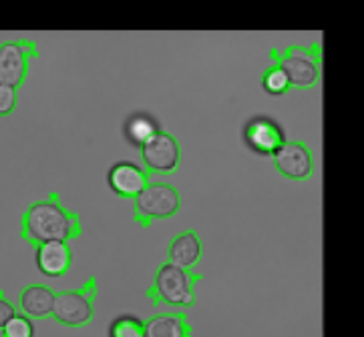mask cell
<instances>
[{
	"instance_id": "obj_13",
	"label": "cell",
	"mask_w": 364,
	"mask_h": 337,
	"mask_svg": "<svg viewBox=\"0 0 364 337\" xmlns=\"http://www.w3.org/2000/svg\"><path fill=\"white\" fill-rule=\"evenodd\" d=\"M73 265V251L67 241H48L36 247V267L47 277H63Z\"/></svg>"
},
{
	"instance_id": "obj_18",
	"label": "cell",
	"mask_w": 364,
	"mask_h": 337,
	"mask_svg": "<svg viewBox=\"0 0 364 337\" xmlns=\"http://www.w3.org/2000/svg\"><path fill=\"white\" fill-rule=\"evenodd\" d=\"M35 324L31 317L23 314L12 315L6 321V326L2 327V337H35Z\"/></svg>"
},
{
	"instance_id": "obj_7",
	"label": "cell",
	"mask_w": 364,
	"mask_h": 337,
	"mask_svg": "<svg viewBox=\"0 0 364 337\" xmlns=\"http://www.w3.org/2000/svg\"><path fill=\"white\" fill-rule=\"evenodd\" d=\"M38 57L36 43L31 38L6 40L0 45V84L21 89L28 77L31 58Z\"/></svg>"
},
{
	"instance_id": "obj_5",
	"label": "cell",
	"mask_w": 364,
	"mask_h": 337,
	"mask_svg": "<svg viewBox=\"0 0 364 337\" xmlns=\"http://www.w3.org/2000/svg\"><path fill=\"white\" fill-rule=\"evenodd\" d=\"M99 295L97 277H89L79 289L59 291L55 295L53 317L57 324L65 327L81 329L93 324L95 319V299Z\"/></svg>"
},
{
	"instance_id": "obj_20",
	"label": "cell",
	"mask_w": 364,
	"mask_h": 337,
	"mask_svg": "<svg viewBox=\"0 0 364 337\" xmlns=\"http://www.w3.org/2000/svg\"><path fill=\"white\" fill-rule=\"evenodd\" d=\"M16 314H18V307L6 295H0V331H2V327L6 326V321L11 319L12 315Z\"/></svg>"
},
{
	"instance_id": "obj_16",
	"label": "cell",
	"mask_w": 364,
	"mask_h": 337,
	"mask_svg": "<svg viewBox=\"0 0 364 337\" xmlns=\"http://www.w3.org/2000/svg\"><path fill=\"white\" fill-rule=\"evenodd\" d=\"M262 89L272 96H284V94L292 91L288 74L278 65H270L268 69L262 72Z\"/></svg>"
},
{
	"instance_id": "obj_9",
	"label": "cell",
	"mask_w": 364,
	"mask_h": 337,
	"mask_svg": "<svg viewBox=\"0 0 364 337\" xmlns=\"http://www.w3.org/2000/svg\"><path fill=\"white\" fill-rule=\"evenodd\" d=\"M242 139L246 143L247 149L259 157H274L288 140L280 123L264 115L254 116L247 121L246 127L242 131Z\"/></svg>"
},
{
	"instance_id": "obj_14",
	"label": "cell",
	"mask_w": 364,
	"mask_h": 337,
	"mask_svg": "<svg viewBox=\"0 0 364 337\" xmlns=\"http://www.w3.org/2000/svg\"><path fill=\"white\" fill-rule=\"evenodd\" d=\"M143 337H193V327L188 315L181 311L157 314L145 321Z\"/></svg>"
},
{
	"instance_id": "obj_8",
	"label": "cell",
	"mask_w": 364,
	"mask_h": 337,
	"mask_svg": "<svg viewBox=\"0 0 364 337\" xmlns=\"http://www.w3.org/2000/svg\"><path fill=\"white\" fill-rule=\"evenodd\" d=\"M274 169L282 175L284 179L294 183H306L314 177L316 161L314 151L306 145L304 140H286L280 151L272 157Z\"/></svg>"
},
{
	"instance_id": "obj_1",
	"label": "cell",
	"mask_w": 364,
	"mask_h": 337,
	"mask_svg": "<svg viewBox=\"0 0 364 337\" xmlns=\"http://www.w3.org/2000/svg\"><path fill=\"white\" fill-rule=\"evenodd\" d=\"M81 235V217L60 203L59 193H50L48 199L31 203L21 217V237L35 249L48 241L69 243Z\"/></svg>"
},
{
	"instance_id": "obj_11",
	"label": "cell",
	"mask_w": 364,
	"mask_h": 337,
	"mask_svg": "<svg viewBox=\"0 0 364 337\" xmlns=\"http://www.w3.org/2000/svg\"><path fill=\"white\" fill-rule=\"evenodd\" d=\"M201 257H203V241H201L200 233L186 229V231L177 233L169 241L165 263L193 271L201 263Z\"/></svg>"
},
{
	"instance_id": "obj_6",
	"label": "cell",
	"mask_w": 364,
	"mask_h": 337,
	"mask_svg": "<svg viewBox=\"0 0 364 337\" xmlns=\"http://www.w3.org/2000/svg\"><path fill=\"white\" fill-rule=\"evenodd\" d=\"M145 173L155 177L176 175L181 167V143L167 131L155 133L143 147H139Z\"/></svg>"
},
{
	"instance_id": "obj_15",
	"label": "cell",
	"mask_w": 364,
	"mask_h": 337,
	"mask_svg": "<svg viewBox=\"0 0 364 337\" xmlns=\"http://www.w3.org/2000/svg\"><path fill=\"white\" fill-rule=\"evenodd\" d=\"M161 128L157 125V121L147 113H135L125 121V127H123V135L127 143H131L133 147H143L147 140L151 139L155 133H159Z\"/></svg>"
},
{
	"instance_id": "obj_3",
	"label": "cell",
	"mask_w": 364,
	"mask_h": 337,
	"mask_svg": "<svg viewBox=\"0 0 364 337\" xmlns=\"http://www.w3.org/2000/svg\"><path fill=\"white\" fill-rule=\"evenodd\" d=\"M270 58L274 65L282 67L284 72L290 79V87L296 91H310L322 81L324 50L318 43L310 45V47L292 45L282 50L272 48Z\"/></svg>"
},
{
	"instance_id": "obj_4",
	"label": "cell",
	"mask_w": 364,
	"mask_h": 337,
	"mask_svg": "<svg viewBox=\"0 0 364 337\" xmlns=\"http://www.w3.org/2000/svg\"><path fill=\"white\" fill-rule=\"evenodd\" d=\"M181 211V193L177 187L151 181L133 199V221L141 229H149L153 221H165Z\"/></svg>"
},
{
	"instance_id": "obj_21",
	"label": "cell",
	"mask_w": 364,
	"mask_h": 337,
	"mask_svg": "<svg viewBox=\"0 0 364 337\" xmlns=\"http://www.w3.org/2000/svg\"><path fill=\"white\" fill-rule=\"evenodd\" d=\"M0 295H4V291H0Z\"/></svg>"
},
{
	"instance_id": "obj_10",
	"label": "cell",
	"mask_w": 364,
	"mask_h": 337,
	"mask_svg": "<svg viewBox=\"0 0 364 337\" xmlns=\"http://www.w3.org/2000/svg\"><path fill=\"white\" fill-rule=\"evenodd\" d=\"M107 183H109V189L119 199H131L133 201L139 193H143V189L151 181H149V175L145 173L143 167L131 163V161H119L109 169Z\"/></svg>"
},
{
	"instance_id": "obj_2",
	"label": "cell",
	"mask_w": 364,
	"mask_h": 337,
	"mask_svg": "<svg viewBox=\"0 0 364 337\" xmlns=\"http://www.w3.org/2000/svg\"><path fill=\"white\" fill-rule=\"evenodd\" d=\"M203 280V275L181 269L169 263H161L155 269L151 287L147 289L145 297L153 307L157 305H173V307H193L198 303L196 287Z\"/></svg>"
},
{
	"instance_id": "obj_19",
	"label": "cell",
	"mask_w": 364,
	"mask_h": 337,
	"mask_svg": "<svg viewBox=\"0 0 364 337\" xmlns=\"http://www.w3.org/2000/svg\"><path fill=\"white\" fill-rule=\"evenodd\" d=\"M18 106V89L0 84V116H11Z\"/></svg>"
},
{
	"instance_id": "obj_17",
	"label": "cell",
	"mask_w": 364,
	"mask_h": 337,
	"mask_svg": "<svg viewBox=\"0 0 364 337\" xmlns=\"http://www.w3.org/2000/svg\"><path fill=\"white\" fill-rule=\"evenodd\" d=\"M145 321L135 315H119L109 326V337H143Z\"/></svg>"
},
{
	"instance_id": "obj_12",
	"label": "cell",
	"mask_w": 364,
	"mask_h": 337,
	"mask_svg": "<svg viewBox=\"0 0 364 337\" xmlns=\"http://www.w3.org/2000/svg\"><path fill=\"white\" fill-rule=\"evenodd\" d=\"M57 291L45 283H31L18 295V314L31 319H50Z\"/></svg>"
}]
</instances>
